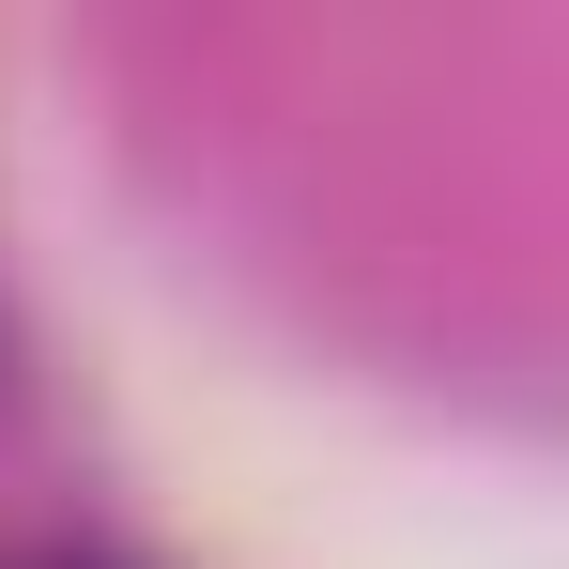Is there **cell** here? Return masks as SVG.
<instances>
[]
</instances>
